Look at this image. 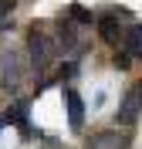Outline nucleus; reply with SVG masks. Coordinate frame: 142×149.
<instances>
[{
    "mask_svg": "<svg viewBox=\"0 0 142 149\" xmlns=\"http://www.w3.org/2000/svg\"><path fill=\"white\" fill-rule=\"evenodd\" d=\"M27 54H30V65L37 68V71H44L51 61L57 58V44H54V37L47 34V31H30V37H27Z\"/></svg>",
    "mask_w": 142,
    "mask_h": 149,
    "instance_id": "obj_1",
    "label": "nucleus"
},
{
    "mask_svg": "<svg viewBox=\"0 0 142 149\" xmlns=\"http://www.w3.org/2000/svg\"><path fill=\"white\" fill-rule=\"evenodd\" d=\"M88 149H125L122 136H115V132H98L88 139Z\"/></svg>",
    "mask_w": 142,
    "mask_h": 149,
    "instance_id": "obj_8",
    "label": "nucleus"
},
{
    "mask_svg": "<svg viewBox=\"0 0 142 149\" xmlns=\"http://www.w3.org/2000/svg\"><path fill=\"white\" fill-rule=\"evenodd\" d=\"M24 61H20L17 54H14V51H7V54H3V81H7V88L10 92H17L20 85H24Z\"/></svg>",
    "mask_w": 142,
    "mask_h": 149,
    "instance_id": "obj_3",
    "label": "nucleus"
},
{
    "mask_svg": "<svg viewBox=\"0 0 142 149\" xmlns=\"http://www.w3.org/2000/svg\"><path fill=\"white\" fill-rule=\"evenodd\" d=\"M122 51L129 58H142V24H135V27H129L125 31V37H122Z\"/></svg>",
    "mask_w": 142,
    "mask_h": 149,
    "instance_id": "obj_6",
    "label": "nucleus"
},
{
    "mask_svg": "<svg viewBox=\"0 0 142 149\" xmlns=\"http://www.w3.org/2000/svg\"><path fill=\"white\" fill-rule=\"evenodd\" d=\"M68 20H78V24H91V14H88L85 7L71 3V7H68Z\"/></svg>",
    "mask_w": 142,
    "mask_h": 149,
    "instance_id": "obj_9",
    "label": "nucleus"
},
{
    "mask_svg": "<svg viewBox=\"0 0 142 149\" xmlns=\"http://www.w3.org/2000/svg\"><path fill=\"white\" fill-rule=\"evenodd\" d=\"M139 115H142V81H135L132 88L125 92L122 105H118V122H122V125H132Z\"/></svg>",
    "mask_w": 142,
    "mask_h": 149,
    "instance_id": "obj_2",
    "label": "nucleus"
},
{
    "mask_svg": "<svg viewBox=\"0 0 142 149\" xmlns=\"http://www.w3.org/2000/svg\"><path fill=\"white\" fill-rule=\"evenodd\" d=\"M98 34H102V41H108V44H118L125 37V31H122V24H118L115 14H105V17H98Z\"/></svg>",
    "mask_w": 142,
    "mask_h": 149,
    "instance_id": "obj_5",
    "label": "nucleus"
},
{
    "mask_svg": "<svg viewBox=\"0 0 142 149\" xmlns=\"http://www.w3.org/2000/svg\"><path fill=\"white\" fill-rule=\"evenodd\" d=\"M129 65H132V58L125 54V51H118V54H115V68H118V71H125Z\"/></svg>",
    "mask_w": 142,
    "mask_h": 149,
    "instance_id": "obj_10",
    "label": "nucleus"
},
{
    "mask_svg": "<svg viewBox=\"0 0 142 149\" xmlns=\"http://www.w3.org/2000/svg\"><path fill=\"white\" fill-rule=\"evenodd\" d=\"M3 122H10V125H17L24 136L30 132V122H27V105L24 102H17V105H10L7 109V115H3Z\"/></svg>",
    "mask_w": 142,
    "mask_h": 149,
    "instance_id": "obj_7",
    "label": "nucleus"
},
{
    "mask_svg": "<svg viewBox=\"0 0 142 149\" xmlns=\"http://www.w3.org/2000/svg\"><path fill=\"white\" fill-rule=\"evenodd\" d=\"M64 102H68V122H71V129L81 132V125H85V102H81V95H78L75 88H68Z\"/></svg>",
    "mask_w": 142,
    "mask_h": 149,
    "instance_id": "obj_4",
    "label": "nucleus"
}]
</instances>
